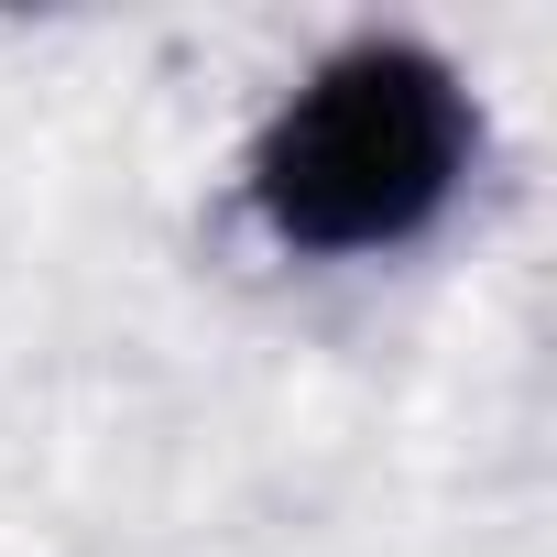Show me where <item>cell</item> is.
<instances>
[{"label":"cell","instance_id":"cell-1","mask_svg":"<svg viewBox=\"0 0 557 557\" xmlns=\"http://www.w3.org/2000/svg\"><path fill=\"white\" fill-rule=\"evenodd\" d=\"M470 175V99L416 45L329 55L251 153V208L285 251H394Z\"/></svg>","mask_w":557,"mask_h":557}]
</instances>
